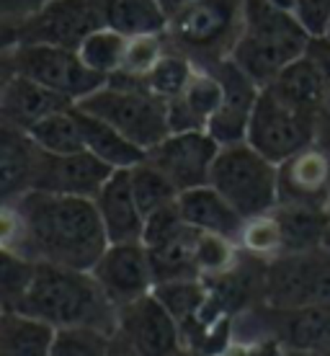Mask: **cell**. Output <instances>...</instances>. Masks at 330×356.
Here are the masks:
<instances>
[{"label":"cell","mask_w":330,"mask_h":356,"mask_svg":"<svg viewBox=\"0 0 330 356\" xmlns=\"http://www.w3.org/2000/svg\"><path fill=\"white\" fill-rule=\"evenodd\" d=\"M170 52L165 34H140V36H126V49L124 60H122V75L129 78H140L145 81L150 75L165 54Z\"/></svg>","instance_id":"836d02e7"},{"label":"cell","mask_w":330,"mask_h":356,"mask_svg":"<svg viewBox=\"0 0 330 356\" xmlns=\"http://www.w3.org/2000/svg\"><path fill=\"white\" fill-rule=\"evenodd\" d=\"M179 207L188 227H194L199 232H215V235L230 238L235 243L240 238L245 217L212 184L183 191L179 196Z\"/></svg>","instance_id":"44dd1931"},{"label":"cell","mask_w":330,"mask_h":356,"mask_svg":"<svg viewBox=\"0 0 330 356\" xmlns=\"http://www.w3.org/2000/svg\"><path fill=\"white\" fill-rule=\"evenodd\" d=\"M194 243H197V230L186 227L173 241L160 243L155 248H147L155 284L181 282V279H201L197 268V259H194Z\"/></svg>","instance_id":"4316f807"},{"label":"cell","mask_w":330,"mask_h":356,"mask_svg":"<svg viewBox=\"0 0 330 356\" xmlns=\"http://www.w3.org/2000/svg\"><path fill=\"white\" fill-rule=\"evenodd\" d=\"M186 227L188 225H186V220H183V214H181L179 202H173V204H168V207H160V209H155L152 214L145 217V235H142L145 248H155V245H160V243L173 241V238L181 235Z\"/></svg>","instance_id":"74e56055"},{"label":"cell","mask_w":330,"mask_h":356,"mask_svg":"<svg viewBox=\"0 0 330 356\" xmlns=\"http://www.w3.org/2000/svg\"><path fill=\"white\" fill-rule=\"evenodd\" d=\"M75 114H78V122H81L85 150H88L90 155H96L99 161L106 163L108 168L129 170V168H134L137 163L145 161L147 152H145L142 147H137L132 140H126L119 129L106 124L104 119L88 114V111H83V108H78V106H75Z\"/></svg>","instance_id":"603a6c76"},{"label":"cell","mask_w":330,"mask_h":356,"mask_svg":"<svg viewBox=\"0 0 330 356\" xmlns=\"http://www.w3.org/2000/svg\"><path fill=\"white\" fill-rule=\"evenodd\" d=\"M158 3H160L163 13L170 18L173 13H179L181 8H186L188 3H194V0H158Z\"/></svg>","instance_id":"7bdbcfd3"},{"label":"cell","mask_w":330,"mask_h":356,"mask_svg":"<svg viewBox=\"0 0 330 356\" xmlns=\"http://www.w3.org/2000/svg\"><path fill=\"white\" fill-rule=\"evenodd\" d=\"M28 137H31L42 150L52 152V155H70V152L85 150L75 106L47 116L44 122H39L36 127L28 129Z\"/></svg>","instance_id":"83f0119b"},{"label":"cell","mask_w":330,"mask_h":356,"mask_svg":"<svg viewBox=\"0 0 330 356\" xmlns=\"http://www.w3.org/2000/svg\"><path fill=\"white\" fill-rule=\"evenodd\" d=\"M116 333L140 356H176L183 348L179 323L155 294L119 307Z\"/></svg>","instance_id":"7c38bea8"},{"label":"cell","mask_w":330,"mask_h":356,"mask_svg":"<svg viewBox=\"0 0 330 356\" xmlns=\"http://www.w3.org/2000/svg\"><path fill=\"white\" fill-rule=\"evenodd\" d=\"M242 250L240 245L230 238L215 235V232H199L197 230V243H194V259H197V268L201 279H217V276L227 274L238 266Z\"/></svg>","instance_id":"d6a6232c"},{"label":"cell","mask_w":330,"mask_h":356,"mask_svg":"<svg viewBox=\"0 0 330 356\" xmlns=\"http://www.w3.org/2000/svg\"><path fill=\"white\" fill-rule=\"evenodd\" d=\"M238 245H240L242 253L266 261V264L284 256V232H281V225H279L274 209L245 220L240 238H238Z\"/></svg>","instance_id":"4dcf8cb0"},{"label":"cell","mask_w":330,"mask_h":356,"mask_svg":"<svg viewBox=\"0 0 330 356\" xmlns=\"http://www.w3.org/2000/svg\"><path fill=\"white\" fill-rule=\"evenodd\" d=\"M108 245L93 199L28 191L3 204V250L28 261L90 271Z\"/></svg>","instance_id":"6da1fadb"},{"label":"cell","mask_w":330,"mask_h":356,"mask_svg":"<svg viewBox=\"0 0 330 356\" xmlns=\"http://www.w3.org/2000/svg\"><path fill=\"white\" fill-rule=\"evenodd\" d=\"M310 54L322 65V70H325V75H328L325 96H322L320 114H317V145H320L322 150L330 152V44L325 42V39H313Z\"/></svg>","instance_id":"f35d334b"},{"label":"cell","mask_w":330,"mask_h":356,"mask_svg":"<svg viewBox=\"0 0 330 356\" xmlns=\"http://www.w3.org/2000/svg\"><path fill=\"white\" fill-rule=\"evenodd\" d=\"M245 21V0H194L165 24L173 52L183 54L199 70H215L232 60Z\"/></svg>","instance_id":"277c9868"},{"label":"cell","mask_w":330,"mask_h":356,"mask_svg":"<svg viewBox=\"0 0 330 356\" xmlns=\"http://www.w3.org/2000/svg\"><path fill=\"white\" fill-rule=\"evenodd\" d=\"M284 356H325L322 351H304V348H286Z\"/></svg>","instance_id":"f6af8a7d"},{"label":"cell","mask_w":330,"mask_h":356,"mask_svg":"<svg viewBox=\"0 0 330 356\" xmlns=\"http://www.w3.org/2000/svg\"><path fill=\"white\" fill-rule=\"evenodd\" d=\"M286 348L274 336H253V339H232L222 356H284Z\"/></svg>","instance_id":"60d3db41"},{"label":"cell","mask_w":330,"mask_h":356,"mask_svg":"<svg viewBox=\"0 0 330 356\" xmlns=\"http://www.w3.org/2000/svg\"><path fill=\"white\" fill-rule=\"evenodd\" d=\"M194 72H197V65L191 63V60H186L183 54L170 49L160 60V65L145 78V83H147V88H150L155 96L163 98V101L168 104V101H173L181 90L186 88Z\"/></svg>","instance_id":"8d00e7d4"},{"label":"cell","mask_w":330,"mask_h":356,"mask_svg":"<svg viewBox=\"0 0 330 356\" xmlns=\"http://www.w3.org/2000/svg\"><path fill=\"white\" fill-rule=\"evenodd\" d=\"M57 328L90 325L116 333V307L90 271L36 264L34 282L16 310Z\"/></svg>","instance_id":"7a4b0ae2"},{"label":"cell","mask_w":330,"mask_h":356,"mask_svg":"<svg viewBox=\"0 0 330 356\" xmlns=\"http://www.w3.org/2000/svg\"><path fill=\"white\" fill-rule=\"evenodd\" d=\"M222 104V83L212 70H199L179 96L168 101L170 132H209Z\"/></svg>","instance_id":"d6986e66"},{"label":"cell","mask_w":330,"mask_h":356,"mask_svg":"<svg viewBox=\"0 0 330 356\" xmlns=\"http://www.w3.org/2000/svg\"><path fill=\"white\" fill-rule=\"evenodd\" d=\"M0 72H16L36 81L39 86L70 98L75 106L106 83V78L85 67L78 52L47 44H16L3 49Z\"/></svg>","instance_id":"52a82bcc"},{"label":"cell","mask_w":330,"mask_h":356,"mask_svg":"<svg viewBox=\"0 0 330 356\" xmlns=\"http://www.w3.org/2000/svg\"><path fill=\"white\" fill-rule=\"evenodd\" d=\"M245 143L279 165L295 152L317 143V116L289 106L277 93L261 88Z\"/></svg>","instance_id":"ba28073f"},{"label":"cell","mask_w":330,"mask_h":356,"mask_svg":"<svg viewBox=\"0 0 330 356\" xmlns=\"http://www.w3.org/2000/svg\"><path fill=\"white\" fill-rule=\"evenodd\" d=\"M52 0H0V31H13L39 16Z\"/></svg>","instance_id":"ab89813d"},{"label":"cell","mask_w":330,"mask_h":356,"mask_svg":"<svg viewBox=\"0 0 330 356\" xmlns=\"http://www.w3.org/2000/svg\"><path fill=\"white\" fill-rule=\"evenodd\" d=\"M325 83H328V75L322 70V65L307 52L302 60L289 65L277 81L268 83L266 88L271 93H277L281 101H286L289 106L317 116L322 96H325Z\"/></svg>","instance_id":"7402d4cb"},{"label":"cell","mask_w":330,"mask_h":356,"mask_svg":"<svg viewBox=\"0 0 330 356\" xmlns=\"http://www.w3.org/2000/svg\"><path fill=\"white\" fill-rule=\"evenodd\" d=\"M90 274L116 310L155 289V274L145 243H111Z\"/></svg>","instance_id":"4fadbf2b"},{"label":"cell","mask_w":330,"mask_h":356,"mask_svg":"<svg viewBox=\"0 0 330 356\" xmlns=\"http://www.w3.org/2000/svg\"><path fill=\"white\" fill-rule=\"evenodd\" d=\"M320 39H325V42L330 44V21H328V29H325V34H322Z\"/></svg>","instance_id":"7dc6e473"},{"label":"cell","mask_w":330,"mask_h":356,"mask_svg":"<svg viewBox=\"0 0 330 356\" xmlns=\"http://www.w3.org/2000/svg\"><path fill=\"white\" fill-rule=\"evenodd\" d=\"M108 356H140L134 351L129 343H126L119 333H114V339H111V348H108Z\"/></svg>","instance_id":"b9f144b4"},{"label":"cell","mask_w":330,"mask_h":356,"mask_svg":"<svg viewBox=\"0 0 330 356\" xmlns=\"http://www.w3.org/2000/svg\"><path fill=\"white\" fill-rule=\"evenodd\" d=\"M93 202L101 214L108 243H142L145 214L132 191L129 170H114Z\"/></svg>","instance_id":"ac0fdd59"},{"label":"cell","mask_w":330,"mask_h":356,"mask_svg":"<svg viewBox=\"0 0 330 356\" xmlns=\"http://www.w3.org/2000/svg\"><path fill=\"white\" fill-rule=\"evenodd\" d=\"M124 49H126V36L114 31V29L101 26L99 31L85 39L78 49L81 60L85 63L88 70H93L101 78H111L122 70V60H124Z\"/></svg>","instance_id":"f546056e"},{"label":"cell","mask_w":330,"mask_h":356,"mask_svg":"<svg viewBox=\"0 0 330 356\" xmlns=\"http://www.w3.org/2000/svg\"><path fill=\"white\" fill-rule=\"evenodd\" d=\"M101 26L104 21L93 0H52L39 16L13 31H0V36L3 49L16 44H47L78 52L83 42Z\"/></svg>","instance_id":"30bf717a"},{"label":"cell","mask_w":330,"mask_h":356,"mask_svg":"<svg viewBox=\"0 0 330 356\" xmlns=\"http://www.w3.org/2000/svg\"><path fill=\"white\" fill-rule=\"evenodd\" d=\"M152 294L165 305V310L176 318L179 328L183 330L188 323L197 318L209 302L204 279H181V282H163L155 284Z\"/></svg>","instance_id":"f1b7e54d"},{"label":"cell","mask_w":330,"mask_h":356,"mask_svg":"<svg viewBox=\"0 0 330 356\" xmlns=\"http://www.w3.org/2000/svg\"><path fill=\"white\" fill-rule=\"evenodd\" d=\"M266 302L274 307L330 302V250L320 245L268 261Z\"/></svg>","instance_id":"9c48e42d"},{"label":"cell","mask_w":330,"mask_h":356,"mask_svg":"<svg viewBox=\"0 0 330 356\" xmlns=\"http://www.w3.org/2000/svg\"><path fill=\"white\" fill-rule=\"evenodd\" d=\"M320 351H322V354H325V356H330V343H328V346H325V348H320Z\"/></svg>","instance_id":"681fc988"},{"label":"cell","mask_w":330,"mask_h":356,"mask_svg":"<svg viewBox=\"0 0 330 356\" xmlns=\"http://www.w3.org/2000/svg\"><path fill=\"white\" fill-rule=\"evenodd\" d=\"M114 168L99 161L88 150L70 152V155H52L39 147V161H36L34 186L31 191H47V194L63 196H83V199H96L104 188Z\"/></svg>","instance_id":"5bb4252c"},{"label":"cell","mask_w":330,"mask_h":356,"mask_svg":"<svg viewBox=\"0 0 330 356\" xmlns=\"http://www.w3.org/2000/svg\"><path fill=\"white\" fill-rule=\"evenodd\" d=\"M274 214H277L281 232H284V256L286 253H302V250L320 248L325 243V235H328L330 227V214L325 209L279 204Z\"/></svg>","instance_id":"484cf974"},{"label":"cell","mask_w":330,"mask_h":356,"mask_svg":"<svg viewBox=\"0 0 330 356\" xmlns=\"http://www.w3.org/2000/svg\"><path fill=\"white\" fill-rule=\"evenodd\" d=\"M36 261H28L24 256H16L10 250L0 253V305L3 312L16 310L21 300L26 297L28 286L34 282Z\"/></svg>","instance_id":"d590c367"},{"label":"cell","mask_w":330,"mask_h":356,"mask_svg":"<svg viewBox=\"0 0 330 356\" xmlns=\"http://www.w3.org/2000/svg\"><path fill=\"white\" fill-rule=\"evenodd\" d=\"M279 204L325 209L330 204V152L315 143L279 163Z\"/></svg>","instance_id":"9a60e30c"},{"label":"cell","mask_w":330,"mask_h":356,"mask_svg":"<svg viewBox=\"0 0 330 356\" xmlns=\"http://www.w3.org/2000/svg\"><path fill=\"white\" fill-rule=\"evenodd\" d=\"M129 178H132V191L137 196V204L142 209V214H152L160 207H168L173 202H179L181 191L173 184L170 178L152 165L147 158L142 163H137L134 168H129Z\"/></svg>","instance_id":"1f68e13d"},{"label":"cell","mask_w":330,"mask_h":356,"mask_svg":"<svg viewBox=\"0 0 330 356\" xmlns=\"http://www.w3.org/2000/svg\"><path fill=\"white\" fill-rule=\"evenodd\" d=\"M222 145L209 132H170L160 145L147 150V161L183 191L206 186Z\"/></svg>","instance_id":"8fae6325"},{"label":"cell","mask_w":330,"mask_h":356,"mask_svg":"<svg viewBox=\"0 0 330 356\" xmlns=\"http://www.w3.org/2000/svg\"><path fill=\"white\" fill-rule=\"evenodd\" d=\"M0 75H3V83H0V119H3V124L28 132L31 127L44 122L47 116L75 106L70 98L39 86L36 81H28L24 75H16V72H0Z\"/></svg>","instance_id":"e0dca14e"},{"label":"cell","mask_w":330,"mask_h":356,"mask_svg":"<svg viewBox=\"0 0 330 356\" xmlns=\"http://www.w3.org/2000/svg\"><path fill=\"white\" fill-rule=\"evenodd\" d=\"M39 145L28 137V132L16 129L0 122V191L3 204L16 202L34 186Z\"/></svg>","instance_id":"ffe728a7"},{"label":"cell","mask_w":330,"mask_h":356,"mask_svg":"<svg viewBox=\"0 0 330 356\" xmlns=\"http://www.w3.org/2000/svg\"><path fill=\"white\" fill-rule=\"evenodd\" d=\"M78 108L104 119L145 152L170 134L168 104L155 96L145 81L122 72L111 75L96 93L83 98Z\"/></svg>","instance_id":"5b68a950"},{"label":"cell","mask_w":330,"mask_h":356,"mask_svg":"<svg viewBox=\"0 0 330 356\" xmlns=\"http://www.w3.org/2000/svg\"><path fill=\"white\" fill-rule=\"evenodd\" d=\"M54 328L24 312L0 315V356H52Z\"/></svg>","instance_id":"d4e9b609"},{"label":"cell","mask_w":330,"mask_h":356,"mask_svg":"<svg viewBox=\"0 0 330 356\" xmlns=\"http://www.w3.org/2000/svg\"><path fill=\"white\" fill-rule=\"evenodd\" d=\"M106 29L124 36L160 34L165 31L168 16L158 0H93Z\"/></svg>","instance_id":"cb8c5ba5"},{"label":"cell","mask_w":330,"mask_h":356,"mask_svg":"<svg viewBox=\"0 0 330 356\" xmlns=\"http://www.w3.org/2000/svg\"><path fill=\"white\" fill-rule=\"evenodd\" d=\"M313 39L295 13L277 8L268 0H245L242 34L232 52V63L266 88L289 65L310 52Z\"/></svg>","instance_id":"3957f363"},{"label":"cell","mask_w":330,"mask_h":356,"mask_svg":"<svg viewBox=\"0 0 330 356\" xmlns=\"http://www.w3.org/2000/svg\"><path fill=\"white\" fill-rule=\"evenodd\" d=\"M209 184L245 220L279 207V165L250 143L222 145Z\"/></svg>","instance_id":"8992f818"},{"label":"cell","mask_w":330,"mask_h":356,"mask_svg":"<svg viewBox=\"0 0 330 356\" xmlns=\"http://www.w3.org/2000/svg\"><path fill=\"white\" fill-rule=\"evenodd\" d=\"M222 83V104L220 111L209 124V134L220 145H235L248 140L250 119L256 111L261 96V86L248 72H242L238 65L227 60L212 70Z\"/></svg>","instance_id":"2e32d148"},{"label":"cell","mask_w":330,"mask_h":356,"mask_svg":"<svg viewBox=\"0 0 330 356\" xmlns=\"http://www.w3.org/2000/svg\"><path fill=\"white\" fill-rule=\"evenodd\" d=\"M271 6H277L281 10H289V13H295L297 10V0H268Z\"/></svg>","instance_id":"ee69618b"},{"label":"cell","mask_w":330,"mask_h":356,"mask_svg":"<svg viewBox=\"0 0 330 356\" xmlns=\"http://www.w3.org/2000/svg\"><path fill=\"white\" fill-rule=\"evenodd\" d=\"M114 333L90 325L57 328L52 341V356H108Z\"/></svg>","instance_id":"e575fe53"},{"label":"cell","mask_w":330,"mask_h":356,"mask_svg":"<svg viewBox=\"0 0 330 356\" xmlns=\"http://www.w3.org/2000/svg\"><path fill=\"white\" fill-rule=\"evenodd\" d=\"M176 356H206V354H199V351H194V348H186V346H183Z\"/></svg>","instance_id":"bcb514c9"},{"label":"cell","mask_w":330,"mask_h":356,"mask_svg":"<svg viewBox=\"0 0 330 356\" xmlns=\"http://www.w3.org/2000/svg\"><path fill=\"white\" fill-rule=\"evenodd\" d=\"M322 245H325V248L330 250V227H328V235H325V243H322Z\"/></svg>","instance_id":"c3c4849f"},{"label":"cell","mask_w":330,"mask_h":356,"mask_svg":"<svg viewBox=\"0 0 330 356\" xmlns=\"http://www.w3.org/2000/svg\"><path fill=\"white\" fill-rule=\"evenodd\" d=\"M328 214H330V204H328Z\"/></svg>","instance_id":"f907efd6"}]
</instances>
